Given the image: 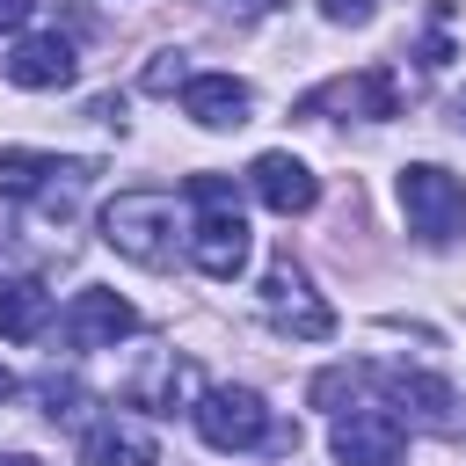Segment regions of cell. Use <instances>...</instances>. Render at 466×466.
<instances>
[{
	"label": "cell",
	"mask_w": 466,
	"mask_h": 466,
	"mask_svg": "<svg viewBox=\"0 0 466 466\" xmlns=\"http://www.w3.org/2000/svg\"><path fill=\"white\" fill-rule=\"evenodd\" d=\"M7 400H15V371L0 364V408H7Z\"/></svg>",
	"instance_id": "22"
},
{
	"label": "cell",
	"mask_w": 466,
	"mask_h": 466,
	"mask_svg": "<svg viewBox=\"0 0 466 466\" xmlns=\"http://www.w3.org/2000/svg\"><path fill=\"white\" fill-rule=\"evenodd\" d=\"M400 211H408V233L444 248L466 233V182L444 175L437 160H415V167H400Z\"/></svg>",
	"instance_id": "3"
},
{
	"label": "cell",
	"mask_w": 466,
	"mask_h": 466,
	"mask_svg": "<svg viewBox=\"0 0 466 466\" xmlns=\"http://www.w3.org/2000/svg\"><path fill=\"white\" fill-rule=\"evenodd\" d=\"M328 109H350V116H400V80H393V66H364V73H350V80H328V87H313L291 116H328Z\"/></svg>",
	"instance_id": "7"
},
{
	"label": "cell",
	"mask_w": 466,
	"mask_h": 466,
	"mask_svg": "<svg viewBox=\"0 0 466 466\" xmlns=\"http://www.w3.org/2000/svg\"><path fill=\"white\" fill-rule=\"evenodd\" d=\"M73 73H80V58H73V44L51 29V36H22L15 51H7V80L15 87H73Z\"/></svg>",
	"instance_id": "11"
},
{
	"label": "cell",
	"mask_w": 466,
	"mask_h": 466,
	"mask_svg": "<svg viewBox=\"0 0 466 466\" xmlns=\"http://www.w3.org/2000/svg\"><path fill=\"white\" fill-rule=\"evenodd\" d=\"M44 320H51V291H44L36 277L0 284V335H7V342H36Z\"/></svg>",
	"instance_id": "15"
},
{
	"label": "cell",
	"mask_w": 466,
	"mask_h": 466,
	"mask_svg": "<svg viewBox=\"0 0 466 466\" xmlns=\"http://www.w3.org/2000/svg\"><path fill=\"white\" fill-rule=\"evenodd\" d=\"M328 451H335L342 466H400V459H408V430H400V415L350 408V415H335Z\"/></svg>",
	"instance_id": "6"
},
{
	"label": "cell",
	"mask_w": 466,
	"mask_h": 466,
	"mask_svg": "<svg viewBox=\"0 0 466 466\" xmlns=\"http://www.w3.org/2000/svg\"><path fill=\"white\" fill-rule=\"evenodd\" d=\"M29 7H36V0H0V29H22V22H29Z\"/></svg>",
	"instance_id": "21"
},
{
	"label": "cell",
	"mask_w": 466,
	"mask_h": 466,
	"mask_svg": "<svg viewBox=\"0 0 466 466\" xmlns=\"http://www.w3.org/2000/svg\"><path fill=\"white\" fill-rule=\"evenodd\" d=\"M262 313H269V328H277V335H299V342H328V335H335L328 299L313 291V277H306L291 255H277V262H269V277H262Z\"/></svg>",
	"instance_id": "4"
},
{
	"label": "cell",
	"mask_w": 466,
	"mask_h": 466,
	"mask_svg": "<svg viewBox=\"0 0 466 466\" xmlns=\"http://www.w3.org/2000/svg\"><path fill=\"white\" fill-rule=\"evenodd\" d=\"M189 204H197V226H189V262L211 277V284H233L248 269V218H240V189L226 175H189Z\"/></svg>",
	"instance_id": "1"
},
{
	"label": "cell",
	"mask_w": 466,
	"mask_h": 466,
	"mask_svg": "<svg viewBox=\"0 0 466 466\" xmlns=\"http://www.w3.org/2000/svg\"><path fill=\"white\" fill-rule=\"evenodd\" d=\"M138 328V313H131V299H116V291H102V284H87V291H73V306H66V320H58V335H66V350H116L124 335Z\"/></svg>",
	"instance_id": "8"
},
{
	"label": "cell",
	"mask_w": 466,
	"mask_h": 466,
	"mask_svg": "<svg viewBox=\"0 0 466 466\" xmlns=\"http://www.w3.org/2000/svg\"><path fill=\"white\" fill-rule=\"evenodd\" d=\"M357 386H364V371H342V364H335V371L313 379V408H335V400H350Z\"/></svg>",
	"instance_id": "18"
},
{
	"label": "cell",
	"mask_w": 466,
	"mask_h": 466,
	"mask_svg": "<svg viewBox=\"0 0 466 466\" xmlns=\"http://www.w3.org/2000/svg\"><path fill=\"white\" fill-rule=\"evenodd\" d=\"M80 466H153V430L131 415H102L80 437Z\"/></svg>",
	"instance_id": "13"
},
{
	"label": "cell",
	"mask_w": 466,
	"mask_h": 466,
	"mask_svg": "<svg viewBox=\"0 0 466 466\" xmlns=\"http://www.w3.org/2000/svg\"><path fill=\"white\" fill-rule=\"evenodd\" d=\"M226 7H233V15H240V22H255V15H277V7H284V0H226Z\"/></svg>",
	"instance_id": "20"
},
{
	"label": "cell",
	"mask_w": 466,
	"mask_h": 466,
	"mask_svg": "<svg viewBox=\"0 0 466 466\" xmlns=\"http://www.w3.org/2000/svg\"><path fill=\"white\" fill-rule=\"evenodd\" d=\"M328 22H371V0H320Z\"/></svg>",
	"instance_id": "19"
},
{
	"label": "cell",
	"mask_w": 466,
	"mask_h": 466,
	"mask_svg": "<svg viewBox=\"0 0 466 466\" xmlns=\"http://www.w3.org/2000/svg\"><path fill=\"white\" fill-rule=\"evenodd\" d=\"M175 87H189V58L182 51H160L146 66V95H175Z\"/></svg>",
	"instance_id": "17"
},
{
	"label": "cell",
	"mask_w": 466,
	"mask_h": 466,
	"mask_svg": "<svg viewBox=\"0 0 466 466\" xmlns=\"http://www.w3.org/2000/svg\"><path fill=\"white\" fill-rule=\"evenodd\" d=\"M248 189H255L277 218H299V211H313V204H320V175H313L299 153H255Z\"/></svg>",
	"instance_id": "9"
},
{
	"label": "cell",
	"mask_w": 466,
	"mask_h": 466,
	"mask_svg": "<svg viewBox=\"0 0 466 466\" xmlns=\"http://www.w3.org/2000/svg\"><path fill=\"white\" fill-rule=\"evenodd\" d=\"M58 167H66V160H51V153L0 146V197H44V182H51Z\"/></svg>",
	"instance_id": "16"
},
{
	"label": "cell",
	"mask_w": 466,
	"mask_h": 466,
	"mask_svg": "<svg viewBox=\"0 0 466 466\" xmlns=\"http://www.w3.org/2000/svg\"><path fill=\"white\" fill-rule=\"evenodd\" d=\"M451 124H459V131H466V95H451Z\"/></svg>",
	"instance_id": "23"
},
{
	"label": "cell",
	"mask_w": 466,
	"mask_h": 466,
	"mask_svg": "<svg viewBox=\"0 0 466 466\" xmlns=\"http://www.w3.org/2000/svg\"><path fill=\"white\" fill-rule=\"evenodd\" d=\"M189 415H197V437L211 451H255V444H269V408H262L255 386H204Z\"/></svg>",
	"instance_id": "5"
},
{
	"label": "cell",
	"mask_w": 466,
	"mask_h": 466,
	"mask_svg": "<svg viewBox=\"0 0 466 466\" xmlns=\"http://www.w3.org/2000/svg\"><path fill=\"white\" fill-rule=\"evenodd\" d=\"M371 379H379V393H386L393 408H408L415 422H444V415H451V386L430 379V371H371Z\"/></svg>",
	"instance_id": "14"
},
{
	"label": "cell",
	"mask_w": 466,
	"mask_h": 466,
	"mask_svg": "<svg viewBox=\"0 0 466 466\" xmlns=\"http://www.w3.org/2000/svg\"><path fill=\"white\" fill-rule=\"evenodd\" d=\"M189 393H197V364L175 357V350H153V357L131 371V386H124V400L146 408V415H175Z\"/></svg>",
	"instance_id": "10"
},
{
	"label": "cell",
	"mask_w": 466,
	"mask_h": 466,
	"mask_svg": "<svg viewBox=\"0 0 466 466\" xmlns=\"http://www.w3.org/2000/svg\"><path fill=\"white\" fill-rule=\"evenodd\" d=\"M182 109H189L204 131H240L248 109H255V95H248V80H233V73H197V80L182 87Z\"/></svg>",
	"instance_id": "12"
},
{
	"label": "cell",
	"mask_w": 466,
	"mask_h": 466,
	"mask_svg": "<svg viewBox=\"0 0 466 466\" xmlns=\"http://www.w3.org/2000/svg\"><path fill=\"white\" fill-rule=\"evenodd\" d=\"M182 233H189V226H182V211H175L167 189H124V197L102 211V240H109L116 255H131L138 269H167L175 248H189Z\"/></svg>",
	"instance_id": "2"
}]
</instances>
